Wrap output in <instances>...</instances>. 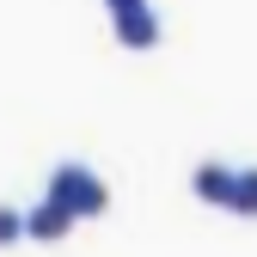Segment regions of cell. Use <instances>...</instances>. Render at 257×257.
<instances>
[{"instance_id":"6da1fadb","label":"cell","mask_w":257,"mask_h":257,"mask_svg":"<svg viewBox=\"0 0 257 257\" xmlns=\"http://www.w3.org/2000/svg\"><path fill=\"white\" fill-rule=\"evenodd\" d=\"M43 202L68 208V214H74V227H80V220H98V214L110 208V184L92 172L86 159H61V166L49 172V184H43Z\"/></svg>"},{"instance_id":"7a4b0ae2","label":"cell","mask_w":257,"mask_h":257,"mask_svg":"<svg viewBox=\"0 0 257 257\" xmlns=\"http://www.w3.org/2000/svg\"><path fill=\"white\" fill-rule=\"evenodd\" d=\"M110 31H116V43H122V49H153L159 37H166V19H159V7L147 0V7H135V13H116Z\"/></svg>"},{"instance_id":"3957f363","label":"cell","mask_w":257,"mask_h":257,"mask_svg":"<svg viewBox=\"0 0 257 257\" xmlns=\"http://www.w3.org/2000/svg\"><path fill=\"white\" fill-rule=\"evenodd\" d=\"M68 233H74V214H68V208H55V202H43V196L25 208V239L55 245V239H68Z\"/></svg>"},{"instance_id":"277c9868","label":"cell","mask_w":257,"mask_h":257,"mask_svg":"<svg viewBox=\"0 0 257 257\" xmlns=\"http://www.w3.org/2000/svg\"><path fill=\"white\" fill-rule=\"evenodd\" d=\"M227 190H233V166H220V159H202V166L190 172V196H196V202L227 208Z\"/></svg>"},{"instance_id":"5b68a950","label":"cell","mask_w":257,"mask_h":257,"mask_svg":"<svg viewBox=\"0 0 257 257\" xmlns=\"http://www.w3.org/2000/svg\"><path fill=\"white\" fill-rule=\"evenodd\" d=\"M227 208L257 220V166H233V190H227Z\"/></svg>"},{"instance_id":"8992f818","label":"cell","mask_w":257,"mask_h":257,"mask_svg":"<svg viewBox=\"0 0 257 257\" xmlns=\"http://www.w3.org/2000/svg\"><path fill=\"white\" fill-rule=\"evenodd\" d=\"M13 239H25V208L0 202V245H13Z\"/></svg>"},{"instance_id":"52a82bcc","label":"cell","mask_w":257,"mask_h":257,"mask_svg":"<svg viewBox=\"0 0 257 257\" xmlns=\"http://www.w3.org/2000/svg\"><path fill=\"white\" fill-rule=\"evenodd\" d=\"M135 7H147V0H104V13L116 19V13H135Z\"/></svg>"}]
</instances>
